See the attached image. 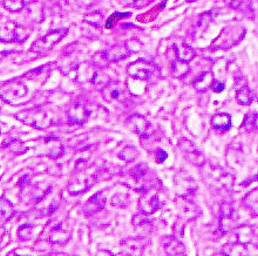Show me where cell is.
Listing matches in <instances>:
<instances>
[{"mask_svg":"<svg viewBox=\"0 0 258 256\" xmlns=\"http://www.w3.org/2000/svg\"><path fill=\"white\" fill-rule=\"evenodd\" d=\"M102 19H103V14L101 12H98V11L90 12L88 14L85 16V22L96 28H99L100 26H101Z\"/></svg>","mask_w":258,"mask_h":256,"instance_id":"35","label":"cell"},{"mask_svg":"<svg viewBox=\"0 0 258 256\" xmlns=\"http://www.w3.org/2000/svg\"><path fill=\"white\" fill-rule=\"evenodd\" d=\"M96 178L98 176L95 173H89L86 167L80 168V170H76L74 176L69 181L67 190H68L69 194L74 195V196L83 194L89 188L93 187V184L96 182Z\"/></svg>","mask_w":258,"mask_h":256,"instance_id":"2","label":"cell"},{"mask_svg":"<svg viewBox=\"0 0 258 256\" xmlns=\"http://www.w3.org/2000/svg\"><path fill=\"white\" fill-rule=\"evenodd\" d=\"M168 158V154H167V152H164L163 150H157L156 152V161L159 164H163L164 160Z\"/></svg>","mask_w":258,"mask_h":256,"instance_id":"42","label":"cell"},{"mask_svg":"<svg viewBox=\"0 0 258 256\" xmlns=\"http://www.w3.org/2000/svg\"><path fill=\"white\" fill-rule=\"evenodd\" d=\"M70 238V230L63 218H53L47 227V240L52 244H66Z\"/></svg>","mask_w":258,"mask_h":256,"instance_id":"5","label":"cell"},{"mask_svg":"<svg viewBox=\"0 0 258 256\" xmlns=\"http://www.w3.org/2000/svg\"><path fill=\"white\" fill-rule=\"evenodd\" d=\"M149 214L143 213V212H140V214H137L133 218V224L135 226V227H141V226H145L147 224H149Z\"/></svg>","mask_w":258,"mask_h":256,"instance_id":"39","label":"cell"},{"mask_svg":"<svg viewBox=\"0 0 258 256\" xmlns=\"http://www.w3.org/2000/svg\"><path fill=\"white\" fill-rule=\"evenodd\" d=\"M109 82H110L109 76H107L105 72H103L102 68H99L95 70V73H94L93 79H92V82H90V84H92L93 86L102 90L103 87H105Z\"/></svg>","mask_w":258,"mask_h":256,"instance_id":"30","label":"cell"},{"mask_svg":"<svg viewBox=\"0 0 258 256\" xmlns=\"http://www.w3.org/2000/svg\"><path fill=\"white\" fill-rule=\"evenodd\" d=\"M128 127L134 133H136L137 136H140L141 138H145L148 136L150 124L143 116H130L128 120Z\"/></svg>","mask_w":258,"mask_h":256,"instance_id":"20","label":"cell"},{"mask_svg":"<svg viewBox=\"0 0 258 256\" xmlns=\"http://www.w3.org/2000/svg\"><path fill=\"white\" fill-rule=\"evenodd\" d=\"M101 94L103 99L108 102L112 104H119V102H125L128 100L129 92L127 90V86L125 84L120 82H110L101 90Z\"/></svg>","mask_w":258,"mask_h":256,"instance_id":"10","label":"cell"},{"mask_svg":"<svg viewBox=\"0 0 258 256\" xmlns=\"http://www.w3.org/2000/svg\"><path fill=\"white\" fill-rule=\"evenodd\" d=\"M211 90H213L215 93H221V92H223L224 90H226V86H224V84L219 82L215 80V82H214V84H213V86H211Z\"/></svg>","mask_w":258,"mask_h":256,"instance_id":"43","label":"cell"},{"mask_svg":"<svg viewBox=\"0 0 258 256\" xmlns=\"http://www.w3.org/2000/svg\"><path fill=\"white\" fill-rule=\"evenodd\" d=\"M130 47L127 44H117V45L110 46L109 48L105 50L102 52L103 56L107 60V62H117L121 60L128 58L130 56Z\"/></svg>","mask_w":258,"mask_h":256,"instance_id":"14","label":"cell"},{"mask_svg":"<svg viewBox=\"0 0 258 256\" xmlns=\"http://www.w3.org/2000/svg\"><path fill=\"white\" fill-rule=\"evenodd\" d=\"M162 246L164 249V252L167 255H172V256H176V255H184L186 254V248L182 244L177 238H164L162 241Z\"/></svg>","mask_w":258,"mask_h":256,"instance_id":"21","label":"cell"},{"mask_svg":"<svg viewBox=\"0 0 258 256\" xmlns=\"http://www.w3.org/2000/svg\"><path fill=\"white\" fill-rule=\"evenodd\" d=\"M28 90L26 85H23L22 82H9L5 85L0 87V99H1L6 104H15L16 101L21 100L27 96Z\"/></svg>","mask_w":258,"mask_h":256,"instance_id":"8","label":"cell"},{"mask_svg":"<svg viewBox=\"0 0 258 256\" xmlns=\"http://www.w3.org/2000/svg\"><path fill=\"white\" fill-rule=\"evenodd\" d=\"M214 82H215L214 74L211 72H204L197 76L193 85L197 92H207L208 90H211Z\"/></svg>","mask_w":258,"mask_h":256,"instance_id":"23","label":"cell"},{"mask_svg":"<svg viewBox=\"0 0 258 256\" xmlns=\"http://www.w3.org/2000/svg\"><path fill=\"white\" fill-rule=\"evenodd\" d=\"M211 20H213V14H211V12H207L201 16L196 24V33H200V36L202 34V33L208 28V26L210 25Z\"/></svg>","mask_w":258,"mask_h":256,"instance_id":"33","label":"cell"},{"mask_svg":"<svg viewBox=\"0 0 258 256\" xmlns=\"http://www.w3.org/2000/svg\"><path fill=\"white\" fill-rule=\"evenodd\" d=\"M177 146H179V150H181V153H182L184 159L189 161L194 166L202 167L203 164H206V159H204L202 152L197 150L195 144L190 142L189 140H180Z\"/></svg>","mask_w":258,"mask_h":256,"instance_id":"11","label":"cell"},{"mask_svg":"<svg viewBox=\"0 0 258 256\" xmlns=\"http://www.w3.org/2000/svg\"><path fill=\"white\" fill-rule=\"evenodd\" d=\"M67 34V30H55V31L49 32L48 34L40 38L38 42H35L32 46V52H34L38 56H43L51 50L53 47L63 39V36Z\"/></svg>","mask_w":258,"mask_h":256,"instance_id":"6","label":"cell"},{"mask_svg":"<svg viewBox=\"0 0 258 256\" xmlns=\"http://www.w3.org/2000/svg\"><path fill=\"white\" fill-rule=\"evenodd\" d=\"M244 206L253 212L258 210V190H254L244 198Z\"/></svg>","mask_w":258,"mask_h":256,"instance_id":"36","label":"cell"},{"mask_svg":"<svg viewBox=\"0 0 258 256\" xmlns=\"http://www.w3.org/2000/svg\"><path fill=\"white\" fill-rule=\"evenodd\" d=\"M175 204L180 210L181 216L187 221L196 220L200 216L201 210L194 202L184 195H177L175 198Z\"/></svg>","mask_w":258,"mask_h":256,"instance_id":"12","label":"cell"},{"mask_svg":"<svg viewBox=\"0 0 258 256\" xmlns=\"http://www.w3.org/2000/svg\"><path fill=\"white\" fill-rule=\"evenodd\" d=\"M211 124H213L214 130L217 132H227L231 127V118L227 113H219L215 114L211 119Z\"/></svg>","mask_w":258,"mask_h":256,"instance_id":"25","label":"cell"},{"mask_svg":"<svg viewBox=\"0 0 258 256\" xmlns=\"http://www.w3.org/2000/svg\"><path fill=\"white\" fill-rule=\"evenodd\" d=\"M172 72L173 76H176V78H183L189 73V65H188V62L175 59L172 62Z\"/></svg>","mask_w":258,"mask_h":256,"instance_id":"28","label":"cell"},{"mask_svg":"<svg viewBox=\"0 0 258 256\" xmlns=\"http://www.w3.org/2000/svg\"><path fill=\"white\" fill-rule=\"evenodd\" d=\"M4 147L7 148L8 150H11L12 153L16 154V156H21L25 154L28 150V148L26 147V144L18 139H11L4 144Z\"/></svg>","mask_w":258,"mask_h":256,"instance_id":"29","label":"cell"},{"mask_svg":"<svg viewBox=\"0 0 258 256\" xmlns=\"http://www.w3.org/2000/svg\"><path fill=\"white\" fill-rule=\"evenodd\" d=\"M228 5L236 11H242L244 13H250L251 10V0H227Z\"/></svg>","mask_w":258,"mask_h":256,"instance_id":"31","label":"cell"},{"mask_svg":"<svg viewBox=\"0 0 258 256\" xmlns=\"http://www.w3.org/2000/svg\"><path fill=\"white\" fill-rule=\"evenodd\" d=\"M202 168V178L211 190L219 193L223 190H230L233 188L235 178L223 168L210 164H204Z\"/></svg>","mask_w":258,"mask_h":256,"instance_id":"1","label":"cell"},{"mask_svg":"<svg viewBox=\"0 0 258 256\" xmlns=\"http://www.w3.org/2000/svg\"><path fill=\"white\" fill-rule=\"evenodd\" d=\"M174 52H175L176 59L181 60V62L189 64L192 60L195 58L196 53L192 47L188 46L187 44H180V45L174 46Z\"/></svg>","mask_w":258,"mask_h":256,"instance_id":"24","label":"cell"},{"mask_svg":"<svg viewBox=\"0 0 258 256\" xmlns=\"http://www.w3.org/2000/svg\"><path fill=\"white\" fill-rule=\"evenodd\" d=\"M256 120H257L256 114L248 113L247 116H244L242 127L246 130H248V132H251V130H254L255 127H256Z\"/></svg>","mask_w":258,"mask_h":256,"instance_id":"38","label":"cell"},{"mask_svg":"<svg viewBox=\"0 0 258 256\" xmlns=\"http://www.w3.org/2000/svg\"><path fill=\"white\" fill-rule=\"evenodd\" d=\"M148 246L145 238H130L121 242L122 255H141Z\"/></svg>","mask_w":258,"mask_h":256,"instance_id":"13","label":"cell"},{"mask_svg":"<svg viewBox=\"0 0 258 256\" xmlns=\"http://www.w3.org/2000/svg\"><path fill=\"white\" fill-rule=\"evenodd\" d=\"M254 180H257V181H258V175H257V176H256V178H254Z\"/></svg>","mask_w":258,"mask_h":256,"instance_id":"46","label":"cell"},{"mask_svg":"<svg viewBox=\"0 0 258 256\" xmlns=\"http://www.w3.org/2000/svg\"><path fill=\"white\" fill-rule=\"evenodd\" d=\"M29 33L19 24L7 22L0 26V40L5 42H23L28 38Z\"/></svg>","mask_w":258,"mask_h":256,"instance_id":"9","label":"cell"},{"mask_svg":"<svg viewBox=\"0 0 258 256\" xmlns=\"http://www.w3.org/2000/svg\"><path fill=\"white\" fill-rule=\"evenodd\" d=\"M15 118L21 122L28 124L35 130H45L51 124V119L47 116L45 110L35 107V108L23 110L18 114H15Z\"/></svg>","mask_w":258,"mask_h":256,"instance_id":"4","label":"cell"},{"mask_svg":"<svg viewBox=\"0 0 258 256\" xmlns=\"http://www.w3.org/2000/svg\"><path fill=\"white\" fill-rule=\"evenodd\" d=\"M1 132H2V124H0V134H1Z\"/></svg>","mask_w":258,"mask_h":256,"instance_id":"45","label":"cell"},{"mask_svg":"<svg viewBox=\"0 0 258 256\" xmlns=\"http://www.w3.org/2000/svg\"><path fill=\"white\" fill-rule=\"evenodd\" d=\"M164 201L161 198V192L157 188H148L143 192V195L139 201L140 212L152 215L163 207Z\"/></svg>","mask_w":258,"mask_h":256,"instance_id":"7","label":"cell"},{"mask_svg":"<svg viewBox=\"0 0 258 256\" xmlns=\"http://www.w3.org/2000/svg\"><path fill=\"white\" fill-rule=\"evenodd\" d=\"M43 147H45V156L51 159H58L65 152L61 141L53 136H48L43 140Z\"/></svg>","mask_w":258,"mask_h":256,"instance_id":"18","label":"cell"},{"mask_svg":"<svg viewBox=\"0 0 258 256\" xmlns=\"http://www.w3.org/2000/svg\"><path fill=\"white\" fill-rule=\"evenodd\" d=\"M123 6L127 8H139L145 0H120Z\"/></svg>","mask_w":258,"mask_h":256,"instance_id":"41","label":"cell"},{"mask_svg":"<svg viewBox=\"0 0 258 256\" xmlns=\"http://www.w3.org/2000/svg\"><path fill=\"white\" fill-rule=\"evenodd\" d=\"M33 227L31 224H22L20 226L18 230V236L21 241H28L32 238Z\"/></svg>","mask_w":258,"mask_h":256,"instance_id":"37","label":"cell"},{"mask_svg":"<svg viewBox=\"0 0 258 256\" xmlns=\"http://www.w3.org/2000/svg\"><path fill=\"white\" fill-rule=\"evenodd\" d=\"M106 206V198L105 194L102 192H99L95 195H93L88 201L86 202L85 206H83V214L86 216H93V215L100 213L103 210V208Z\"/></svg>","mask_w":258,"mask_h":256,"instance_id":"15","label":"cell"},{"mask_svg":"<svg viewBox=\"0 0 258 256\" xmlns=\"http://www.w3.org/2000/svg\"><path fill=\"white\" fill-rule=\"evenodd\" d=\"M254 100V94L247 86H242L236 92V101L242 106H249Z\"/></svg>","mask_w":258,"mask_h":256,"instance_id":"27","label":"cell"},{"mask_svg":"<svg viewBox=\"0 0 258 256\" xmlns=\"http://www.w3.org/2000/svg\"><path fill=\"white\" fill-rule=\"evenodd\" d=\"M256 247L248 244L246 242H236V244H228L223 248L222 252L229 256H244V255H258V252H254Z\"/></svg>","mask_w":258,"mask_h":256,"instance_id":"17","label":"cell"},{"mask_svg":"<svg viewBox=\"0 0 258 256\" xmlns=\"http://www.w3.org/2000/svg\"><path fill=\"white\" fill-rule=\"evenodd\" d=\"M52 190V187L51 186H42V184H36V186L33 187L32 190V198L33 200H34L35 202H40L42 201L43 198H45L47 195H48L49 193H51Z\"/></svg>","mask_w":258,"mask_h":256,"instance_id":"32","label":"cell"},{"mask_svg":"<svg viewBox=\"0 0 258 256\" xmlns=\"http://www.w3.org/2000/svg\"><path fill=\"white\" fill-rule=\"evenodd\" d=\"M76 4L79 5V8H92V6L96 5L100 0H75Z\"/></svg>","mask_w":258,"mask_h":256,"instance_id":"40","label":"cell"},{"mask_svg":"<svg viewBox=\"0 0 258 256\" xmlns=\"http://www.w3.org/2000/svg\"><path fill=\"white\" fill-rule=\"evenodd\" d=\"M234 208L229 202H224L221 204L220 208V224H221V230L223 233L228 232L229 229V224H231V218H233Z\"/></svg>","mask_w":258,"mask_h":256,"instance_id":"22","label":"cell"},{"mask_svg":"<svg viewBox=\"0 0 258 256\" xmlns=\"http://www.w3.org/2000/svg\"><path fill=\"white\" fill-rule=\"evenodd\" d=\"M127 72H128L130 78L141 80V82H152L153 79H156L159 76L157 66L152 62L145 59H140L135 62L130 64Z\"/></svg>","mask_w":258,"mask_h":256,"instance_id":"3","label":"cell"},{"mask_svg":"<svg viewBox=\"0 0 258 256\" xmlns=\"http://www.w3.org/2000/svg\"><path fill=\"white\" fill-rule=\"evenodd\" d=\"M15 215L13 204L6 198H0V220L8 221Z\"/></svg>","mask_w":258,"mask_h":256,"instance_id":"26","label":"cell"},{"mask_svg":"<svg viewBox=\"0 0 258 256\" xmlns=\"http://www.w3.org/2000/svg\"><path fill=\"white\" fill-rule=\"evenodd\" d=\"M0 241H1V238H0Z\"/></svg>","mask_w":258,"mask_h":256,"instance_id":"48","label":"cell"},{"mask_svg":"<svg viewBox=\"0 0 258 256\" xmlns=\"http://www.w3.org/2000/svg\"><path fill=\"white\" fill-rule=\"evenodd\" d=\"M4 8L9 12H21L26 8L25 0H4Z\"/></svg>","mask_w":258,"mask_h":256,"instance_id":"34","label":"cell"},{"mask_svg":"<svg viewBox=\"0 0 258 256\" xmlns=\"http://www.w3.org/2000/svg\"><path fill=\"white\" fill-rule=\"evenodd\" d=\"M175 184L181 192V194L179 195H184V196L190 198L196 193V184L189 175L180 174L175 178Z\"/></svg>","mask_w":258,"mask_h":256,"instance_id":"19","label":"cell"},{"mask_svg":"<svg viewBox=\"0 0 258 256\" xmlns=\"http://www.w3.org/2000/svg\"><path fill=\"white\" fill-rule=\"evenodd\" d=\"M89 116L90 110L86 106L81 105V104H76V105L70 107L68 110L69 122L73 124H78V126L86 124Z\"/></svg>","mask_w":258,"mask_h":256,"instance_id":"16","label":"cell"},{"mask_svg":"<svg viewBox=\"0 0 258 256\" xmlns=\"http://www.w3.org/2000/svg\"><path fill=\"white\" fill-rule=\"evenodd\" d=\"M164 2H167V0H164Z\"/></svg>","mask_w":258,"mask_h":256,"instance_id":"47","label":"cell"},{"mask_svg":"<svg viewBox=\"0 0 258 256\" xmlns=\"http://www.w3.org/2000/svg\"><path fill=\"white\" fill-rule=\"evenodd\" d=\"M187 2H197V0H186Z\"/></svg>","mask_w":258,"mask_h":256,"instance_id":"44","label":"cell"}]
</instances>
